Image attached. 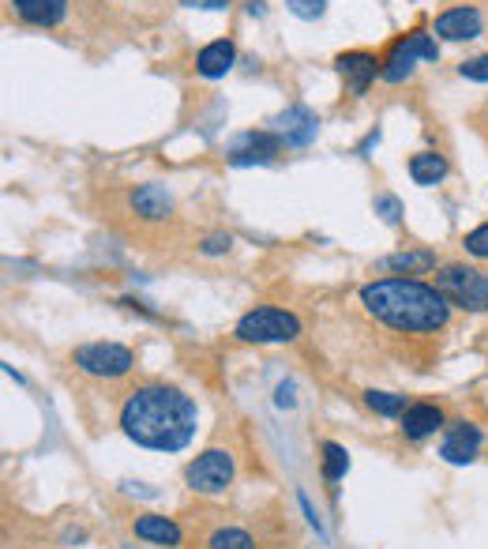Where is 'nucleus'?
<instances>
[{
	"mask_svg": "<svg viewBox=\"0 0 488 549\" xmlns=\"http://www.w3.org/2000/svg\"><path fill=\"white\" fill-rule=\"evenodd\" d=\"M196 403L173 384H143L121 403V433L147 452H181L196 437Z\"/></svg>",
	"mask_w": 488,
	"mask_h": 549,
	"instance_id": "nucleus-1",
	"label": "nucleus"
},
{
	"mask_svg": "<svg viewBox=\"0 0 488 549\" xmlns=\"http://www.w3.org/2000/svg\"><path fill=\"white\" fill-rule=\"evenodd\" d=\"M361 305L372 320L398 335H432L443 331L451 320V301L443 298L436 286L417 283V279H380V283L361 286Z\"/></svg>",
	"mask_w": 488,
	"mask_h": 549,
	"instance_id": "nucleus-2",
	"label": "nucleus"
},
{
	"mask_svg": "<svg viewBox=\"0 0 488 549\" xmlns=\"http://www.w3.org/2000/svg\"><path fill=\"white\" fill-rule=\"evenodd\" d=\"M162 8H169V0H76L72 27L91 34H132Z\"/></svg>",
	"mask_w": 488,
	"mask_h": 549,
	"instance_id": "nucleus-3",
	"label": "nucleus"
},
{
	"mask_svg": "<svg viewBox=\"0 0 488 549\" xmlns=\"http://www.w3.org/2000/svg\"><path fill=\"white\" fill-rule=\"evenodd\" d=\"M436 290L462 313H488V275L470 264H443L436 271Z\"/></svg>",
	"mask_w": 488,
	"mask_h": 549,
	"instance_id": "nucleus-4",
	"label": "nucleus"
},
{
	"mask_svg": "<svg viewBox=\"0 0 488 549\" xmlns=\"http://www.w3.org/2000/svg\"><path fill=\"white\" fill-rule=\"evenodd\" d=\"M233 335L241 343H256V346H271V343H293L301 335V320L286 309H275V305H260L252 313H244L237 320Z\"/></svg>",
	"mask_w": 488,
	"mask_h": 549,
	"instance_id": "nucleus-5",
	"label": "nucleus"
},
{
	"mask_svg": "<svg viewBox=\"0 0 488 549\" xmlns=\"http://www.w3.org/2000/svg\"><path fill=\"white\" fill-rule=\"evenodd\" d=\"M440 57V46H436V34H428L425 27H413L410 34H402L391 53L383 57L380 79L383 83H402L406 76H413L417 61H436Z\"/></svg>",
	"mask_w": 488,
	"mask_h": 549,
	"instance_id": "nucleus-6",
	"label": "nucleus"
},
{
	"mask_svg": "<svg viewBox=\"0 0 488 549\" xmlns=\"http://www.w3.org/2000/svg\"><path fill=\"white\" fill-rule=\"evenodd\" d=\"M79 373H87L94 380H121L132 373V365H136V354L121 343H83L76 346V354H72Z\"/></svg>",
	"mask_w": 488,
	"mask_h": 549,
	"instance_id": "nucleus-7",
	"label": "nucleus"
},
{
	"mask_svg": "<svg viewBox=\"0 0 488 549\" xmlns=\"http://www.w3.org/2000/svg\"><path fill=\"white\" fill-rule=\"evenodd\" d=\"M233 455L222 452V448H207L203 455H196L188 467H184V482L188 489H196L203 497H218L233 486Z\"/></svg>",
	"mask_w": 488,
	"mask_h": 549,
	"instance_id": "nucleus-8",
	"label": "nucleus"
},
{
	"mask_svg": "<svg viewBox=\"0 0 488 549\" xmlns=\"http://www.w3.org/2000/svg\"><path fill=\"white\" fill-rule=\"evenodd\" d=\"M12 16L34 31H68L76 16V0H8Z\"/></svg>",
	"mask_w": 488,
	"mask_h": 549,
	"instance_id": "nucleus-9",
	"label": "nucleus"
},
{
	"mask_svg": "<svg viewBox=\"0 0 488 549\" xmlns=\"http://www.w3.org/2000/svg\"><path fill=\"white\" fill-rule=\"evenodd\" d=\"M335 68L342 72V79L350 83V95L361 98V95H368V87L376 83L383 61L376 53H368V49H350V53H338Z\"/></svg>",
	"mask_w": 488,
	"mask_h": 549,
	"instance_id": "nucleus-10",
	"label": "nucleus"
},
{
	"mask_svg": "<svg viewBox=\"0 0 488 549\" xmlns=\"http://www.w3.org/2000/svg\"><path fill=\"white\" fill-rule=\"evenodd\" d=\"M481 452V429L473 422H447L443 425V440H440V459L443 463H473Z\"/></svg>",
	"mask_w": 488,
	"mask_h": 549,
	"instance_id": "nucleus-11",
	"label": "nucleus"
},
{
	"mask_svg": "<svg viewBox=\"0 0 488 549\" xmlns=\"http://www.w3.org/2000/svg\"><path fill=\"white\" fill-rule=\"evenodd\" d=\"M481 27H485L481 12L473 4H458V8H447L443 16H436L432 34L443 38V42H470V38L481 34Z\"/></svg>",
	"mask_w": 488,
	"mask_h": 549,
	"instance_id": "nucleus-12",
	"label": "nucleus"
},
{
	"mask_svg": "<svg viewBox=\"0 0 488 549\" xmlns=\"http://www.w3.org/2000/svg\"><path fill=\"white\" fill-rule=\"evenodd\" d=\"M286 147V140L278 136L275 128L271 132H248L233 151H229V162L233 166H252V162H271Z\"/></svg>",
	"mask_w": 488,
	"mask_h": 549,
	"instance_id": "nucleus-13",
	"label": "nucleus"
},
{
	"mask_svg": "<svg viewBox=\"0 0 488 549\" xmlns=\"http://www.w3.org/2000/svg\"><path fill=\"white\" fill-rule=\"evenodd\" d=\"M128 207L132 215H139L143 222H166L173 215V196H169L162 185H139L128 196Z\"/></svg>",
	"mask_w": 488,
	"mask_h": 549,
	"instance_id": "nucleus-14",
	"label": "nucleus"
},
{
	"mask_svg": "<svg viewBox=\"0 0 488 549\" xmlns=\"http://www.w3.org/2000/svg\"><path fill=\"white\" fill-rule=\"evenodd\" d=\"M398 422H402V437L406 440H428L447 425V418H443V410L436 403H410Z\"/></svg>",
	"mask_w": 488,
	"mask_h": 549,
	"instance_id": "nucleus-15",
	"label": "nucleus"
},
{
	"mask_svg": "<svg viewBox=\"0 0 488 549\" xmlns=\"http://www.w3.org/2000/svg\"><path fill=\"white\" fill-rule=\"evenodd\" d=\"M275 132L286 143H293V147H305V143L316 140V132H320V121H316V113L305 110V106H290V110H286L275 121Z\"/></svg>",
	"mask_w": 488,
	"mask_h": 549,
	"instance_id": "nucleus-16",
	"label": "nucleus"
},
{
	"mask_svg": "<svg viewBox=\"0 0 488 549\" xmlns=\"http://www.w3.org/2000/svg\"><path fill=\"white\" fill-rule=\"evenodd\" d=\"M233 61H237V49H233V42L229 38H218V42H211V46L199 49L196 57V72L207 79H218L226 76L229 68H233Z\"/></svg>",
	"mask_w": 488,
	"mask_h": 549,
	"instance_id": "nucleus-17",
	"label": "nucleus"
},
{
	"mask_svg": "<svg viewBox=\"0 0 488 549\" xmlns=\"http://www.w3.org/2000/svg\"><path fill=\"white\" fill-rule=\"evenodd\" d=\"M136 538L154 542V546H181V527L166 516H139L136 519Z\"/></svg>",
	"mask_w": 488,
	"mask_h": 549,
	"instance_id": "nucleus-18",
	"label": "nucleus"
},
{
	"mask_svg": "<svg viewBox=\"0 0 488 549\" xmlns=\"http://www.w3.org/2000/svg\"><path fill=\"white\" fill-rule=\"evenodd\" d=\"M410 177H413V185H421V189L440 185L443 177H447V158L436 155V151H421V155H413L410 158Z\"/></svg>",
	"mask_w": 488,
	"mask_h": 549,
	"instance_id": "nucleus-19",
	"label": "nucleus"
},
{
	"mask_svg": "<svg viewBox=\"0 0 488 549\" xmlns=\"http://www.w3.org/2000/svg\"><path fill=\"white\" fill-rule=\"evenodd\" d=\"M383 267H391V271H406V275H425L436 267V252L428 249H417V252H395V256H387Z\"/></svg>",
	"mask_w": 488,
	"mask_h": 549,
	"instance_id": "nucleus-20",
	"label": "nucleus"
},
{
	"mask_svg": "<svg viewBox=\"0 0 488 549\" xmlns=\"http://www.w3.org/2000/svg\"><path fill=\"white\" fill-rule=\"evenodd\" d=\"M320 452H323V482H327V486L342 482L346 471H350V452H346L342 444H335V440H327Z\"/></svg>",
	"mask_w": 488,
	"mask_h": 549,
	"instance_id": "nucleus-21",
	"label": "nucleus"
},
{
	"mask_svg": "<svg viewBox=\"0 0 488 549\" xmlns=\"http://www.w3.org/2000/svg\"><path fill=\"white\" fill-rule=\"evenodd\" d=\"M365 407L376 410L380 418H402L410 403H406V395L398 392H365Z\"/></svg>",
	"mask_w": 488,
	"mask_h": 549,
	"instance_id": "nucleus-22",
	"label": "nucleus"
},
{
	"mask_svg": "<svg viewBox=\"0 0 488 549\" xmlns=\"http://www.w3.org/2000/svg\"><path fill=\"white\" fill-rule=\"evenodd\" d=\"M207 546L211 549H256V538L248 531H241V527H218Z\"/></svg>",
	"mask_w": 488,
	"mask_h": 549,
	"instance_id": "nucleus-23",
	"label": "nucleus"
},
{
	"mask_svg": "<svg viewBox=\"0 0 488 549\" xmlns=\"http://www.w3.org/2000/svg\"><path fill=\"white\" fill-rule=\"evenodd\" d=\"M462 249L473 260H488V222H481L477 230H470V234L462 237Z\"/></svg>",
	"mask_w": 488,
	"mask_h": 549,
	"instance_id": "nucleus-24",
	"label": "nucleus"
},
{
	"mask_svg": "<svg viewBox=\"0 0 488 549\" xmlns=\"http://www.w3.org/2000/svg\"><path fill=\"white\" fill-rule=\"evenodd\" d=\"M458 76L470 79V83H488V53H481V57H470V61L458 64Z\"/></svg>",
	"mask_w": 488,
	"mask_h": 549,
	"instance_id": "nucleus-25",
	"label": "nucleus"
},
{
	"mask_svg": "<svg viewBox=\"0 0 488 549\" xmlns=\"http://www.w3.org/2000/svg\"><path fill=\"white\" fill-rule=\"evenodd\" d=\"M286 8H290L297 19H320L327 0H286Z\"/></svg>",
	"mask_w": 488,
	"mask_h": 549,
	"instance_id": "nucleus-26",
	"label": "nucleus"
},
{
	"mask_svg": "<svg viewBox=\"0 0 488 549\" xmlns=\"http://www.w3.org/2000/svg\"><path fill=\"white\" fill-rule=\"evenodd\" d=\"M376 215H383V222H391V226H395V222L402 219V204H398L395 196H387V192H383V196H376Z\"/></svg>",
	"mask_w": 488,
	"mask_h": 549,
	"instance_id": "nucleus-27",
	"label": "nucleus"
},
{
	"mask_svg": "<svg viewBox=\"0 0 488 549\" xmlns=\"http://www.w3.org/2000/svg\"><path fill=\"white\" fill-rule=\"evenodd\" d=\"M229 245H233V241H229V237H207V241H203V252H207V256H218V252H226Z\"/></svg>",
	"mask_w": 488,
	"mask_h": 549,
	"instance_id": "nucleus-28",
	"label": "nucleus"
},
{
	"mask_svg": "<svg viewBox=\"0 0 488 549\" xmlns=\"http://www.w3.org/2000/svg\"><path fill=\"white\" fill-rule=\"evenodd\" d=\"M184 8H203V12H218V8H226L229 0H181Z\"/></svg>",
	"mask_w": 488,
	"mask_h": 549,
	"instance_id": "nucleus-29",
	"label": "nucleus"
}]
</instances>
